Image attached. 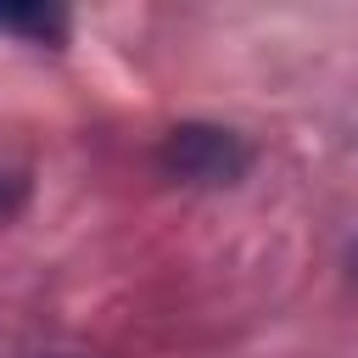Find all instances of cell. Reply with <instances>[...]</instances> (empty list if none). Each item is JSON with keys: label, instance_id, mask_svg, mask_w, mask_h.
Returning <instances> with one entry per match:
<instances>
[{"label": "cell", "instance_id": "2", "mask_svg": "<svg viewBox=\"0 0 358 358\" xmlns=\"http://www.w3.org/2000/svg\"><path fill=\"white\" fill-rule=\"evenodd\" d=\"M0 34H17V39H34V45H56L67 34V17L56 6H39V0H22V6H0Z\"/></svg>", "mask_w": 358, "mask_h": 358}, {"label": "cell", "instance_id": "3", "mask_svg": "<svg viewBox=\"0 0 358 358\" xmlns=\"http://www.w3.org/2000/svg\"><path fill=\"white\" fill-rule=\"evenodd\" d=\"M17 207H22V179L0 168V224H6V218H11Z\"/></svg>", "mask_w": 358, "mask_h": 358}, {"label": "cell", "instance_id": "1", "mask_svg": "<svg viewBox=\"0 0 358 358\" xmlns=\"http://www.w3.org/2000/svg\"><path fill=\"white\" fill-rule=\"evenodd\" d=\"M157 168L185 185H235L252 168V145L224 123H173L157 145Z\"/></svg>", "mask_w": 358, "mask_h": 358}, {"label": "cell", "instance_id": "4", "mask_svg": "<svg viewBox=\"0 0 358 358\" xmlns=\"http://www.w3.org/2000/svg\"><path fill=\"white\" fill-rule=\"evenodd\" d=\"M352 263H358V252H352ZM352 274H358V268H352Z\"/></svg>", "mask_w": 358, "mask_h": 358}]
</instances>
